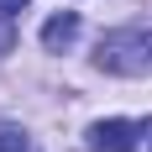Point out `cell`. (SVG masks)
Listing matches in <instances>:
<instances>
[{
  "mask_svg": "<svg viewBox=\"0 0 152 152\" xmlns=\"http://www.w3.org/2000/svg\"><path fill=\"white\" fill-rule=\"evenodd\" d=\"M147 147H152V121H147Z\"/></svg>",
  "mask_w": 152,
  "mask_h": 152,
  "instance_id": "52a82bcc",
  "label": "cell"
},
{
  "mask_svg": "<svg viewBox=\"0 0 152 152\" xmlns=\"http://www.w3.org/2000/svg\"><path fill=\"white\" fill-rule=\"evenodd\" d=\"M94 63H100L105 74H121V79H142V74H152V26H126V31L100 37Z\"/></svg>",
  "mask_w": 152,
  "mask_h": 152,
  "instance_id": "6da1fadb",
  "label": "cell"
},
{
  "mask_svg": "<svg viewBox=\"0 0 152 152\" xmlns=\"http://www.w3.org/2000/svg\"><path fill=\"white\" fill-rule=\"evenodd\" d=\"M74 37H79V16H74V11H58V16L42 26V47H47V53L74 47Z\"/></svg>",
  "mask_w": 152,
  "mask_h": 152,
  "instance_id": "3957f363",
  "label": "cell"
},
{
  "mask_svg": "<svg viewBox=\"0 0 152 152\" xmlns=\"http://www.w3.org/2000/svg\"><path fill=\"white\" fill-rule=\"evenodd\" d=\"M142 137H147V126H137V121H94L89 152H137Z\"/></svg>",
  "mask_w": 152,
  "mask_h": 152,
  "instance_id": "7a4b0ae2",
  "label": "cell"
},
{
  "mask_svg": "<svg viewBox=\"0 0 152 152\" xmlns=\"http://www.w3.org/2000/svg\"><path fill=\"white\" fill-rule=\"evenodd\" d=\"M21 5H26V0H0V21H11V16L21 11Z\"/></svg>",
  "mask_w": 152,
  "mask_h": 152,
  "instance_id": "5b68a950",
  "label": "cell"
},
{
  "mask_svg": "<svg viewBox=\"0 0 152 152\" xmlns=\"http://www.w3.org/2000/svg\"><path fill=\"white\" fill-rule=\"evenodd\" d=\"M11 42H16V37H11V26H0V53H11Z\"/></svg>",
  "mask_w": 152,
  "mask_h": 152,
  "instance_id": "8992f818",
  "label": "cell"
},
{
  "mask_svg": "<svg viewBox=\"0 0 152 152\" xmlns=\"http://www.w3.org/2000/svg\"><path fill=\"white\" fill-rule=\"evenodd\" d=\"M0 152H37V142H31L26 131H16V126H5V131H0Z\"/></svg>",
  "mask_w": 152,
  "mask_h": 152,
  "instance_id": "277c9868",
  "label": "cell"
}]
</instances>
